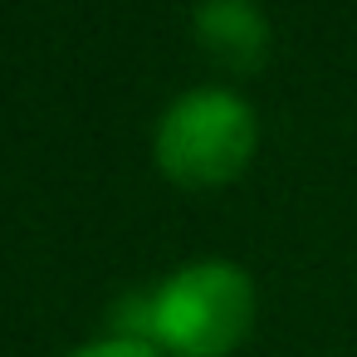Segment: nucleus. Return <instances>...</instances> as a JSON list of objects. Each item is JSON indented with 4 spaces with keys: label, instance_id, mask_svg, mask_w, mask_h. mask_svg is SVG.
Returning a JSON list of instances; mask_svg holds the SVG:
<instances>
[{
    "label": "nucleus",
    "instance_id": "nucleus-1",
    "mask_svg": "<svg viewBox=\"0 0 357 357\" xmlns=\"http://www.w3.org/2000/svg\"><path fill=\"white\" fill-rule=\"evenodd\" d=\"M123 333L172 347L176 357H225L255 323V279L235 259H191L172 269Z\"/></svg>",
    "mask_w": 357,
    "mask_h": 357
},
{
    "label": "nucleus",
    "instance_id": "nucleus-3",
    "mask_svg": "<svg viewBox=\"0 0 357 357\" xmlns=\"http://www.w3.org/2000/svg\"><path fill=\"white\" fill-rule=\"evenodd\" d=\"M191 20L201 45L230 69H255L269 54V20L255 0H201Z\"/></svg>",
    "mask_w": 357,
    "mask_h": 357
},
{
    "label": "nucleus",
    "instance_id": "nucleus-4",
    "mask_svg": "<svg viewBox=\"0 0 357 357\" xmlns=\"http://www.w3.org/2000/svg\"><path fill=\"white\" fill-rule=\"evenodd\" d=\"M69 357H162V347L147 337H132V333H113V337H93V342L74 347Z\"/></svg>",
    "mask_w": 357,
    "mask_h": 357
},
{
    "label": "nucleus",
    "instance_id": "nucleus-2",
    "mask_svg": "<svg viewBox=\"0 0 357 357\" xmlns=\"http://www.w3.org/2000/svg\"><path fill=\"white\" fill-rule=\"evenodd\" d=\"M152 147H157V167L172 181L220 186L250 167L259 147V118L235 89L201 84L167 103V113L157 118Z\"/></svg>",
    "mask_w": 357,
    "mask_h": 357
}]
</instances>
